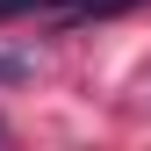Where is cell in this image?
<instances>
[{"mask_svg": "<svg viewBox=\"0 0 151 151\" xmlns=\"http://www.w3.org/2000/svg\"><path fill=\"white\" fill-rule=\"evenodd\" d=\"M137 0H0V22L14 14H50V22H86V14H122Z\"/></svg>", "mask_w": 151, "mask_h": 151, "instance_id": "1", "label": "cell"}]
</instances>
